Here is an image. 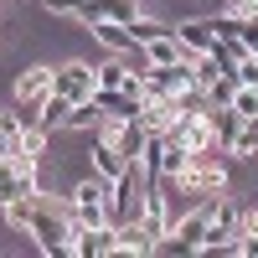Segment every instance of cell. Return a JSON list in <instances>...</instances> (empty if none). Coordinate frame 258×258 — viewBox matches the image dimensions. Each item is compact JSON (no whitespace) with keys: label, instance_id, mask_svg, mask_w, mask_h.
<instances>
[{"label":"cell","instance_id":"cell-1","mask_svg":"<svg viewBox=\"0 0 258 258\" xmlns=\"http://www.w3.org/2000/svg\"><path fill=\"white\" fill-rule=\"evenodd\" d=\"M176 191L186 202H207V197H222L227 191V155L222 150H197L186 165V176L176 181Z\"/></svg>","mask_w":258,"mask_h":258},{"label":"cell","instance_id":"cell-18","mask_svg":"<svg viewBox=\"0 0 258 258\" xmlns=\"http://www.w3.org/2000/svg\"><path fill=\"white\" fill-rule=\"evenodd\" d=\"M68 109H73V103L62 93H52L47 103H41V124H47V129H68Z\"/></svg>","mask_w":258,"mask_h":258},{"label":"cell","instance_id":"cell-12","mask_svg":"<svg viewBox=\"0 0 258 258\" xmlns=\"http://www.w3.org/2000/svg\"><path fill=\"white\" fill-rule=\"evenodd\" d=\"M155 248H160V243L145 232V222H124V227H119V253H124V258H150Z\"/></svg>","mask_w":258,"mask_h":258},{"label":"cell","instance_id":"cell-25","mask_svg":"<svg viewBox=\"0 0 258 258\" xmlns=\"http://www.w3.org/2000/svg\"><path fill=\"white\" fill-rule=\"evenodd\" d=\"M0 41H6V26H0Z\"/></svg>","mask_w":258,"mask_h":258},{"label":"cell","instance_id":"cell-4","mask_svg":"<svg viewBox=\"0 0 258 258\" xmlns=\"http://www.w3.org/2000/svg\"><path fill=\"white\" fill-rule=\"evenodd\" d=\"M165 140L170 145H181V150H222L217 145V129H212V109H181L176 114V124L165 129Z\"/></svg>","mask_w":258,"mask_h":258},{"label":"cell","instance_id":"cell-19","mask_svg":"<svg viewBox=\"0 0 258 258\" xmlns=\"http://www.w3.org/2000/svg\"><path fill=\"white\" fill-rule=\"evenodd\" d=\"M16 197H26V186H21V176H16V165H11V160H0V207L16 202Z\"/></svg>","mask_w":258,"mask_h":258},{"label":"cell","instance_id":"cell-7","mask_svg":"<svg viewBox=\"0 0 258 258\" xmlns=\"http://www.w3.org/2000/svg\"><path fill=\"white\" fill-rule=\"evenodd\" d=\"M181 36V47H191V52H217L222 47V36H217V16H186V21H176V26H170Z\"/></svg>","mask_w":258,"mask_h":258},{"label":"cell","instance_id":"cell-20","mask_svg":"<svg viewBox=\"0 0 258 258\" xmlns=\"http://www.w3.org/2000/svg\"><path fill=\"white\" fill-rule=\"evenodd\" d=\"M129 31H135V41L145 47V41H155V36H165L170 26H165V21H155V16H135V21H129Z\"/></svg>","mask_w":258,"mask_h":258},{"label":"cell","instance_id":"cell-13","mask_svg":"<svg viewBox=\"0 0 258 258\" xmlns=\"http://www.w3.org/2000/svg\"><path fill=\"white\" fill-rule=\"evenodd\" d=\"M186 165H191V150H181V145H170V140H165V150H160V170H155V176L181 181V176H186Z\"/></svg>","mask_w":258,"mask_h":258},{"label":"cell","instance_id":"cell-24","mask_svg":"<svg viewBox=\"0 0 258 258\" xmlns=\"http://www.w3.org/2000/svg\"><path fill=\"white\" fill-rule=\"evenodd\" d=\"M238 83H243V88H258V57H243L238 62Z\"/></svg>","mask_w":258,"mask_h":258},{"label":"cell","instance_id":"cell-17","mask_svg":"<svg viewBox=\"0 0 258 258\" xmlns=\"http://www.w3.org/2000/svg\"><path fill=\"white\" fill-rule=\"evenodd\" d=\"M93 68H98V88H124V78H129V68L114 52H109V62H93Z\"/></svg>","mask_w":258,"mask_h":258},{"label":"cell","instance_id":"cell-16","mask_svg":"<svg viewBox=\"0 0 258 258\" xmlns=\"http://www.w3.org/2000/svg\"><path fill=\"white\" fill-rule=\"evenodd\" d=\"M47 145H52V129L47 124H26V129H21V140H16V150H26V155H47Z\"/></svg>","mask_w":258,"mask_h":258},{"label":"cell","instance_id":"cell-10","mask_svg":"<svg viewBox=\"0 0 258 258\" xmlns=\"http://www.w3.org/2000/svg\"><path fill=\"white\" fill-rule=\"evenodd\" d=\"M176 114H181L176 98H145V103H140V124L150 129V135H165V129L176 124Z\"/></svg>","mask_w":258,"mask_h":258},{"label":"cell","instance_id":"cell-15","mask_svg":"<svg viewBox=\"0 0 258 258\" xmlns=\"http://www.w3.org/2000/svg\"><path fill=\"white\" fill-rule=\"evenodd\" d=\"M0 212H6V222H11V227L31 232V217H36V191H31V197H16V202H6Z\"/></svg>","mask_w":258,"mask_h":258},{"label":"cell","instance_id":"cell-5","mask_svg":"<svg viewBox=\"0 0 258 258\" xmlns=\"http://www.w3.org/2000/svg\"><path fill=\"white\" fill-rule=\"evenodd\" d=\"M52 93H62L68 103H78V98H93V93H98V68H93V62H83V57L62 62V68L52 73Z\"/></svg>","mask_w":258,"mask_h":258},{"label":"cell","instance_id":"cell-23","mask_svg":"<svg viewBox=\"0 0 258 258\" xmlns=\"http://www.w3.org/2000/svg\"><path fill=\"white\" fill-rule=\"evenodd\" d=\"M238 238H258V207H243V217H238Z\"/></svg>","mask_w":258,"mask_h":258},{"label":"cell","instance_id":"cell-6","mask_svg":"<svg viewBox=\"0 0 258 258\" xmlns=\"http://www.w3.org/2000/svg\"><path fill=\"white\" fill-rule=\"evenodd\" d=\"M68 253H78V258H109V253H119V227L114 222H103V227H73V248Z\"/></svg>","mask_w":258,"mask_h":258},{"label":"cell","instance_id":"cell-11","mask_svg":"<svg viewBox=\"0 0 258 258\" xmlns=\"http://www.w3.org/2000/svg\"><path fill=\"white\" fill-rule=\"evenodd\" d=\"M212 129H217L222 155H232V140H238V129H243V114L232 109V103H212Z\"/></svg>","mask_w":258,"mask_h":258},{"label":"cell","instance_id":"cell-21","mask_svg":"<svg viewBox=\"0 0 258 258\" xmlns=\"http://www.w3.org/2000/svg\"><path fill=\"white\" fill-rule=\"evenodd\" d=\"M98 6H103V16L124 21V26H129V21H135V16H140V0H98Z\"/></svg>","mask_w":258,"mask_h":258},{"label":"cell","instance_id":"cell-22","mask_svg":"<svg viewBox=\"0 0 258 258\" xmlns=\"http://www.w3.org/2000/svg\"><path fill=\"white\" fill-rule=\"evenodd\" d=\"M232 109H238L243 119H253L258 114V88H238V93H232Z\"/></svg>","mask_w":258,"mask_h":258},{"label":"cell","instance_id":"cell-3","mask_svg":"<svg viewBox=\"0 0 258 258\" xmlns=\"http://www.w3.org/2000/svg\"><path fill=\"white\" fill-rule=\"evenodd\" d=\"M52 73H57V68H47V62H31V68L16 73L11 98H16V109H21L26 124H41V103L52 98Z\"/></svg>","mask_w":258,"mask_h":258},{"label":"cell","instance_id":"cell-9","mask_svg":"<svg viewBox=\"0 0 258 258\" xmlns=\"http://www.w3.org/2000/svg\"><path fill=\"white\" fill-rule=\"evenodd\" d=\"M88 170H93V176H103V181L114 186V181L124 176V170H129V160L119 155V150H114L109 140H98V135H93V145H88Z\"/></svg>","mask_w":258,"mask_h":258},{"label":"cell","instance_id":"cell-2","mask_svg":"<svg viewBox=\"0 0 258 258\" xmlns=\"http://www.w3.org/2000/svg\"><path fill=\"white\" fill-rule=\"evenodd\" d=\"M109 191L114 186L88 170V176L68 191V217H73V227H103V222H109Z\"/></svg>","mask_w":258,"mask_h":258},{"label":"cell","instance_id":"cell-8","mask_svg":"<svg viewBox=\"0 0 258 258\" xmlns=\"http://www.w3.org/2000/svg\"><path fill=\"white\" fill-rule=\"evenodd\" d=\"M93 41L103 52H114V57H135L140 52V41H135V31L124 26V21H114V16H103L98 26H93Z\"/></svg>","mask_w":258,"mask_h":258},{"label":"cell","instance_id":"cell-14","mask_svg":"<svg viewBox=\"0 0 258 258\" xmlns=\"http://www.w3.org/2000/svg\"><path fill=\"white\" fill-rule=\"evenodd\" d=\"M98 119H103V103L98 98H78L68 109V129H98Z\"/></svg>","mask_w":258,"mask_h":258}]
</instances>
